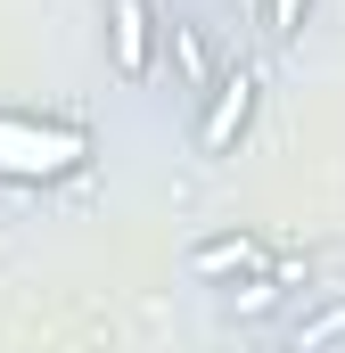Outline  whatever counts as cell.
<instances>
[{
    "instance_id": "1",
    "label": "cell",
    "mask_w": 345,
    "mask_h": 353,
    "mask_svg": "<svg viewBox=\"0 0 345 353\" xmlns=\"http://www.w3.org/2000/svg\"><path fill=\"white\" fill-rule=\"evenodd\" d=\"M90 157V132L83 123H41V115H17L0 107V173L8 181H58Z\"/></svg>"
},
{
    "instance_id": "2",
    "label": "cell",
    "mask_w": 345,
    "mask_h": 353,
    "mask_svg": "<svg viewBox=\"0 0 345 353\" xmlns=\"http://www.w3.org/2000/svg\"><path fill=\"white\" fill-rule=\"evenodd\" d=\"M255 90H263V83L247 74V66H239L230 83H214V107H206V123H197V148H206V157H222V148L247 132V115H255Z\"/></svg>"
},
{
    "instance_id": "3",
    "label": "cell",
    "mask_w": 345,
    "mask_h": 353,
    "mask_svg": "<svg viewBox=\"0 0 345 353\" xmlns=\"http://www.w3.org/2000/svg\"><path fill=\"white\" fill-rule=\"evenodd\" d=\"M107 41H115V74L140 83L148 74V41H157V8L148 0H107Z\"/></svg>"
},
{
    "instance_id": "4",
    "label": "cell",
    "mask_w": 345,
    "mask_h": 353,
    "mask_svg": "<svg viewBox=\"0 0 345 353\" xmlns=\"http://www.w3.org/2000/svg\"><path fill=\"white\" fill-rule=\"evenodd\" d=\"M189 271H197V279H222V271H263V239H247V230L206 239V247L189 255Z\"/></svg>"
},
{
    "instance_id": "5",
    "label": "cell",
    "mask_w": 345,
    "mask_h": 353,
    "mask_svg": "<svg viewBox=\"0 0 345 353\" xmlns=\"http://www.w3.org/2000/svg\"><path fill=\"white\" fill-rule=\"evenodd\" d=\"M172 58H181V83L189 90H214V66H206V41L189 25H172Z\"/></svg>"
},
{
    "instance_id": "6",
    "label": "cell",
    "mask_w": 345,
    "mask_h": 353,
    "mask_svg": "<svg viewBox=\"0 0 345 353\" xmlns=\"http://www.w3.org/2000/svg\"><path fill=\"white\" fill-rule=\"evenodd\" d=\"M337 337H345V304H329L321 321H304V329H296V345H288V353H321V345H337Z\"/></svg>"
},
{
    "instance_id": "7",
    "label": "cell",
    "mask_w": 345,
    "mask_h": 353,
    "mask_svg": "<svg viewBox=\"0 0 345 353\" xmlns=\"http://www.w3.org/2000/svg\"><path fill=\"white\" fill-rule=\"evenodd\" d=\"M296 25H304V0H263V33L271 41H296Z\"/></svg>"
},
{
    "instance_id": "8",
    "label": "cell",
    "mask_w": 345,
    "mask_h": 353,
    "mask_svg": "<svg viewBox=\"0 0 345 353\" xmlns=\"http://www.w3.org/2000/svg\"><path fill=\"white\" fill-rule=\"evenodd\" d=\"M271 296H279V279H247V288H239V312H263Z\"/></svg>"
}]
</instances>
